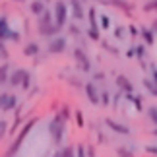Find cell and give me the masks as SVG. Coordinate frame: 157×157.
I'll list each match as a JSON object with an SVG mask.
<instances>
[{
	"label": "cell",
	"instance_id": "52a82bcc",
	"mask_svg": "<svg viewBox=\"0 0 157 157\" xmlns=\"http://www.w3.org/2000/svg\"><path fill=\"white\" fill-rule=\"evenodd\" d=\"M83 91H86V95H87V99H89L91 105H101V91H99V87H97L95 82L83 83Z\"/></svg>",
	"mask_w": 157,
	"mask_h": 157
},
{
	"label": "cell",
	"instance_id": "4dcf8cb0",
	"mask_svg": "<svg viewBox=\"0 0 157 157\" xmlns=\"http://www.w3.org/2000/svg\"><path fill=\"white\" fill-rule=\"evenodd\" d=\"M68 31H70L72 35H74V37H82V31H80V27H78V25H74V23H70V25H68Z\"/></svg>",
	"mask_w": 157,
	"mask_h": 157
},
{
	"label": "cell",
	"instance_id": "7bdbcfd3",
	"mask_svg": "<svg viewBox=\"0 0 157 157\" xmlns=\"http://www.w3.org/2000/svg\"><path fill=\"white\" fill-rule=\"evenodd\" d=\"M147 151L149 153H157V147H147Z\"/></svg>",
	"mask_w": 157,
	"mask_h": 157
},
{
	"label": "cell",
	"instance_id": "ab89813d",
	"mask_svg": "<svg viewBox=\"0 0 157 157\" xmlns=\"http://www.w3.org/2000/svg\"><path fill=\"white\" fill-rule=\"evenodd\" d=\"M20 35H21V33H20V31H16V29H14V31H12V39H10V41H14V43H17V41L21 39Z\"/></svg>",
	"mask_w": 157,
	"mask_h": 157
},
{
	"label": "cell",
	"instance_id": "484cf974",
	"mask_svg": "<svg viewBox=\"0 0 157 157\" xmlns=\"http://www.w3.org/2000/svg\"><path fill=\"white\" fill-rule=\"evenodd\" d=\"M144 12H157V0H149L147 4H144Z\"/></svg>",
	"mask_w": 157,
	"mask_h": 157
},
{
	"label": "cell",
	"instance_id": "cb8c5ba5",
	"mask_svg": "<svg viewBox=\"0 0 157 157\" xmlns=\"http://www.w3.org/2000/svg\"><path fill=\"white\" fill-rule=\"evenodd\" d=\"M99 27L101 29H109V27H111V17L105 16V14H101L99 16Z\"/></svg>",
	"mask_w": 157,
	"mask_h": 157
},
{
	"label": "cell",
	"instance_id": "f35d334b",
	"mask_svg": "<svg viewBox=\"0 0 157 157\" xmlns=\"http://www.w3.org/2000/svg\"><path fill=\"white\" fill-rule=\"evenodd\" d=\"M6 128H8V126H6V122H4V120H0V140L4 138V134H6Z\"/></svg>",
	"mask_w": 157,
	"mask_h": 157
},
{
	"label": "cell",
	"instance_id": "3957f363",
	"mask_svg": "<svg viewBox=\"0 0 157 157\" xmlns=\"http://www.w3.org/2000/svg\"><path fill=\"white\" fill-rule=\"evenodd\" d=\"M8 86L29 89L31 87V72L27 68H14L10 72V76H8Z\"/></svg>",
	"mask_w": 157,
	"mask_h": 157
},
{
	"label": "cell",
	"instance_id": "7a4b0ae2",
	"mask_svg": "<svg viewBox=\"0 0 157 157\" xmlns=\"http://www.w3.org/2000/svg\"><path fill=\"white\" fill-rule=\"evenodd\" d=\"M49 134H51V140L54 146H60L64 140V134H66V120L60 117L58 113H54V117L51 118V122H49Z\"/></svg>",
	"mask_w": 157,
	"mask_h": 157
},
{
	"label": "cell",
	"instance_id": "f546056e",
	"mask_svg": "<svg viewBox=\"0 0 157 157\" xmlns=\"http://www.w3.org/2000/svg\"><path fill=\"white\" fill-rule=\"evenodd\" d=\"M111 101L113 99H111V95H109V91H101V105L107 107V105H111Z\"/></svg>",
	"mask_w": 157,
	"mask_h": 157
},
{
	"label": "cell",
	"instance_id": "8d00e7d4",
	"mask_svg": "<svg viewBox=\"0 0 157 157\" xmlns=\"http://www.w3.org/2000/svg\"><path fill=\"white\" fill-rule=\"evenodd\" d=\"M76 157H86V147H83V146L76 147Z\"/></svg>",
	"mask_w": 157,
	"mask_h": 157
},
{
	"label": "cell",
	"instance_id": "5bb4252c",
	"mask_svg": "<svg viewBox=\"0 0 157 157\" xmlns=\"http://www.w3.org/2000/svg\"><path fill=\"white\" fill-rule=\"evenodd\" d=\"M45 10H47L45 0H31V2H29V12H31L35 17H39Z\"/></svg>",
	"mask_w": 157,
	"mask_h": 157
},
{
	"label": "cell",
	"instance_id": "4316f807",
	"mask_svg": "<svg viewBox=\"0 0 157 157\" xmlns=\"http://www.w3.org/2000/svg\"><path fill=\"white\" fill-rule=\"evenodd\" d=\"M8 56H10V52H8V49H6V43H4V41H0V58L8 60Z\"/></svg>",
	"mask_w": 157,
	"mask_h": 157
},
{
	"label": "cell",
	"instance_id": "ee69618b",
	"mask_svg": "<svg viewBox=\"0 0 157 157\" xmlns=\"http://www.w3.org/2000/svg\"><path fill=\"white\" fill-rule=\"evenodd\" d=\"M82 2L86 4V2H89V0H82ZM95 2H105V4H107V0H95Z\"/></svg>",
	"mask_w": 157,
	"mask_h": 157
},
{
	"label": "cell",
	"instance_id": "e0dca14e",
	"mask_svg": "<svg viewBox=\"0 0 157 157\" xmlns=\"http://www.w3.org/2000/svg\"><path fill=\"white\" fill-rule=\"evenodd\" d=\"M10 66H12V64H8V62L0 64V87L8 83V76H10V72H12Z\"/></svg>",
	"mask_w": 157,
	"mask_h": 157
},
{
	"label": "cell",
	"instance_id": "8fae6325",
	"mask_svg": "<svg viewBox=\"0 0 157 157\" xmlns=\"http://www.w3.org/2000/svg\"><path fill=\"white\" fill-rule=\"evenodd\" d=\"M105 124L113 132H117V134H122V136H128L130 134V128H128V126L120 124V122H117V120H113V118H105Z\"/></svg>",
	"mask_w": 157,
	"mask_h": 157
},
{
	"label": "cell",
	"instance_id": "e575fe53",
	"mask_svg": "<svg viewBox=\"0 0 157 157\" xmlns=\"http://www.w3.org/2000/svg\"><path fill=\"white\" fill-rule=\"evenodd\" d=\"M128 31H130V37H138V35H140V29L136 25H128Z\"/></svg>",
	"mask_w": 157,
	"mask_h": 157
},
{
	"label": "cell",
	"instance_id": "7402d4cb",
	"mask_svg": "<svg viewBox=\"0 0 157 157\" xmlns=\"http://www.w3.org/2000/svg\"><path fill=\"white\" fill-rule=\"evenodd\" d=\"M126 99H128L130 103L138 109V111H142V99L138 97V95H134V93H126Z\"/></svg>",
	"mask_w": 157,
	"mask_h": 157
},
{
	"label": "cell",
	"instance_id": "30bf717a",
	"mask_svg": "<svg viewBox=\"0 0 157 157\" xmlns=\"http://www.w3.org/2000/svg\"><path fill=\"white\" fill-rule=\"evenodd\" d=\"M12 31L14 29L10 27V21L6 16H0V41H4V43H8L12 39Z\"/></svg>",
	"mask_w": 157,
	"mask_h": 157
},
{
	"label": "cell",
	"instance_id": "603a6c76",
	"mask_svg": "<svg viewBox=\"0 0 157 157\" xmlns=\"http://www.w3.org/2000/svg\"><path fill=\"white\" fill-rule=\"evenodd\" d=\"M87 37L91 39V41H99V37H101V29H99V27H89V29H87Z\"/></svg>",
	"mask_w": 157,
	"mask_h": 157
},
{
	"label": "cell",
	"instance_id": "bcb514c9",
	"mask_svg": "<svg viewBox=\"0 0 157 157\" xmlns=\"http://www.w3.org/2000/svg\"><path fill=\"white\" fill-rule=\"evenodd\" d=\"M52 157H60V151H56V153H54V155H52Z\"/></svg>",
	"mask_w": 157,
	"mask_h": 157
},
{
	"label": "cell",
	"instance_id": "836d02e7",
	"mask_svg": "<svg viewBox=\"0 0 157 157\" xmlns=\"http://www.w3.org/2000/svg\"><path fill=\"white\" fill-rule=\"evenodd\" d=\"M117 153H118L120 157H132V151H128V149H124V147H118Z\"/></svg>",
	"mask_w": 157,
	"mask_h": 157
},
{
	"label": "cell",
	"instance_id": "f1b7e54d",
	"mask_svg": "<svg viewBox=\"0 0 157 157\" xmlns=\"http://www.w3.org/2000/svg\"><path fill=\"white\" fill-rule=\"evenodd\" d=\"M114 37H117V39H124L126 37V27H122V25L114 27Z\"/></svg>",
	"mask_w": 157,
	"mask_h": 157
},
{
	"label": "cell",
	"instance_id": "b9f144b4",
	"mask_svg": "<svg viewBox=\"0 0 157 157\" xmlns=\"http://www.w3.org/2000/svg\"><path fill=\"white\" fill-rule=\"evenodd\" d=\"M149 29H151V31L157 35V20H153V23H151V27H149Z\"/></svg>",
	"mask_w": 157,
	"mask_h": 157
},
{
	"label": "cell",
	"instance_id": "5b68a950",
	"mask_svg": "<svg viewBox=\"0 0 157 157\" xmlns=\"http://www.w3.org/2000/svg\"><path fill=\"white\" fill-rule=\"evenodd\" d=\"M66 49H68V41L62 35H56V37L49 39V45H47V51L49 54H62Z\"/></svg>",
	"mask_w": 157,
	"mask_h": 157
},
{
	"label": "cell",
	"instance_id": "44dd1931",
	"mask_svg": "<svg viewBox=\"0 0 157 157\" xmlns=\"http://www.w3.org/2000/svg\"><path fill=\"white\" fill-rule=\"evenodd\" d=\"M60 151V157H76V147L74 146H64L62 149H58Z\"/></svg>",
	"mask_w": 157,
	"mask_h": 157
},
{
	"label": "cell",
	"instance_id": "4fadbf2b",
	"mask_svg": "<svg viewBox=\"0 0 157 157\" xmlns=\"http://www.w3.org/2000/svg\"><path fill=\"white\" fill-rule=\"evenodd\" d=\"M117 86L122 93H132L134 91V83H132L126 76H117Z\"/></svg>",
	"mask_w": 157,
	"mask_h": 157
},
{
	"label": "cell",
	"instance_id": "9a60e30c",
	"mask_svg": "<svg viewBox=\"0 0 157 157\" xmlns=\"http://www.w3.org/2000/svg\"><path fill=\"white\" fill-rule=\"evenodd\" d=\"M51 23H54L52 12H51V10H45L43 14L37 17V27H45V25H51Z\"/></svg>",
	"mask_w": 157,
	"mask_h": 157
},
{
	"label": "cell",
	"instance_id": "60d3db41",
	"mask_svg": "<svg viewBox=\"0 0 157 157\" xmlns=\"http://www.w3.org/2000/svg\"><path fill=\"white\" fill-rule=\"evenodd\" d=\"M126 56H128V58H134L136 56V47H130V49L126 51Z\"/></svg>",
	"mask_w": 157,
	"mask_h": 157
},
{
	"label": "cell",
	"instance_id": "277c9868",
	"mask_svg": "<svg viewBox=\"0 0 157 157\" xmlns=\"http://www.w3.org/2000/svg\"><path fill=\"white\" fill-rule=\"evenodd\" d=\"M52 17H54V23L62 29L66 25V21H68V4L64 2V0H56L52 6Z\"/></svg>",
	"mask_w": 157,
	"mask_h": 157
},
{
	"label": "cell",
	"instance_id": "9c48e42d",
	"mask_svg": "<svg viewBox=\"0 0 157 157\" xmlns=\"http://www.w3.org/2000/svg\"><path fill=\"white\" fill-rule=\"evenodd\" d=\"M68 10H70V14H72V17H74L76 21L86 20V8H83L82 0H70V2H68Z\"/></svg>",
	"mask_w": 157,
	"mask_h": 157
},
{
	"label": "cell",
	"instance_id": "2e32d148",
	"mask_svg": "<svg viewBox=\"0 0 157 157\" xmlns=\"http://www.w3.org/2000/svg\"><path fill=\"white\" fill-rule=\"evenodd\" d=\"M140 35H142L144 43H146L147 47H151V45L155 43V33H153L149 27H140Z\"/></svg>",
	"mask_w": 157,
	"mask_h": 157
},
{
	"label": "cell",
	"instance_id": "83f0119b",
	"mask_svg": "<svg viewBox=\"0 0 157 157\" xmlns=\"http://www.w3.org/2000/svg\"><path fill=\"white\" fill-rule=\"evenodd\" d=\"M147 117L151 118V122L157 126V107H149L147 109Z\"/></svg>",
	"mask_w": 157,
	"mask_h": 157
},
{
	"label": "cell",
	"instance_id": "ac0fdd59",
	"mask_svg": "<svg viewBox=\"0 0 157 157\" xmlns=\"http://www.w3.org/2000/svg\"><path fill=\"white\" fill-rule=\"evenodd\" d=\"M107 4H111L114 6V8H120V10H124V12H130L134 6H132L130 2H126V0H107Z\"/></svg>",
	"mask_w": 157,
	"mask_h": 157
},
{
	"label": "cell",
	"instance_id": "ffe728a7",
	"mask_svg": "<svg viewBox=\"0 0 157 157\" xmlns=\"http://www.w3.org/2000/svg\"><path fill=\"white\" fill-rule=\"evenodd\" d=\"M87 17H89V27H99V21H97V10H95L93 6L87 10Z\"/></svg>",
	"mask_w": 157,
	"mask_h": 157
},
{
	"label": "cell",
	"instance_id": "d6986e66",
	"mask_svg": "<svg viewBox=\"0 0 157 157\" xmlns=\"http://www.w3.org/2000/svg\"><path fill=\"white\" fill-rule=\"evenodd\" d=\"M144 87H146L153 97H157V83L151 80V78H146V80H144Z\"/></svg>",
	"mask_w": 157,
	"mask_h": 157
},
{
	"label": "cell",
	"instance_id": "d6a6232c",
	"mask_svg": "<svg viewBox=\"0 0 157 157\" xmlns=\"http://www.w3.org/2000/svg\"><path fill=\"white\" fill-rule=\"evenodd\" d=\"M74 114H76V122H78V126H83V114H82V111H74Z\"/></svg>",
	"mask_w": 157,
	"mask_h": 157
},
{
	"label": "cell",
	"instance_id": "6da1fadb",
	"mask_svg": "<svg viewBox=\"0 0 157 157\" xmlns=\"http://www.w3.org/2000/svg\"><path fill=\"white\" fill-rule=\"evenodd\" d=\"M37 124V118H29L25 124L21 126V130L16 134V138L12 140V144L8 146V149L2 153V157H16L17 153H20V149H21V146H23V142H25V138L31 134V130H33V126Z\"/></svg>",
	"mask_w": 157,
	"mask_h": 157
},
{
	"label": "cell",
	"instance_id": "8992f818",
	"mask_svg": "<svg viewBox=\"0 0 157 157\" xmlns=\"http://www.w3.org/2000/svg\"><path fill=\"white\" fill-rule=\"evenodd\" d=\"M74 60H76L78 68H80L82 72H91V60H89L87 52L83 49H80V47L74 49Z\"/></svg>",
	"mask_w": 157,
	"mask_h": 157
},
{
	"label": "cell",
	"instance_id": "1f68e13d",
	"mask_svg": "<svg viewBox=\"0 0 157 157\" xmlns=\"http://www.w3.org/2000/svg\"><path fill=\"white\" fill-rule=\"evenodd\" d=\"M136 56L138 58H144V56H146V45H138L136 47Z\"/></svg>",
	"mask_w": 157,
	"mask_h": 157
},
{
	"label": "cell",
	"instance_id": "74e56055",
	"mask_svg": "<svg viewBox=\"0 0 157 157\" xmlns=\"http://www.w3.org/2000/svg\"><path fill=\"white\" fill-rule=\"evenodd\" d=\"M103 80H105L103 72H95V74H93V82H103Z\"/></svg>",
	"mask_w": 157,
	"mask_h": 157
},
{
	"label": "cell",
	"instance_id": "f6af8a7d",
	"mask_svg": "<svg viewBox=\"0 0 157 157\" xmlns=\"http://www.w3.org/2000/svg\"><path fill=\"white\" fill-rule=\"evenodd\" d=\"M12 2H17V4H25L27 0H12Z\"/></svg>",
	"mask_w": 157,
	"mask_h": 157
},
{
	"label": "cell",
	"instance_id": "d590c367",
	"mask_svg": "<svg viewBox=\"0 0 157 157\" xmlns=\"http://www.w3.org/2000/svg\"><path fill=\"white\" fill-rule=\"evenodd\" d=\"M149 72H151V80L157 83V66H155V64H151V66H149Z\"/></svg>",
	"mask_w": 157,
	"mask_h": 157
},
{
	"label": "cell",
	"instance_id": "7c38bea8",
	"mask_svg": "<svg viewBox=\"0 0 157 157\" xmlns=\"http://www.w3.org/2000/svg\"><path fill=\"white\" fill-rule=\"evenodd\" d=\"M39 52H41V47H39L37 41H29V43L23 47V56H27V58H37Z\"/></svg>",
	"mask_w": 157,
	"mask_h": 157
},
{
	"label": "cell",
	"instance_id": "d4e9b609",
	"mask_svg": "<svg viewBox=\"0 0 157 157\" xmlns=\"http://www.w3.org/2000/svg\"><path fill=\"white\" fill-rule=\"evenodd\" d=\"M56 113H58L64 120L70 118V107H68V105H62V107H60V111H56Z\"/></svg>",
	"mask_w": 157,
	"mask_h": 157
},
{
	"label": "cell",
	"instance_id": "ba28073f",
	"mask_svg": "<svg viewBox=\"0 0 157 157\" xmlns=\"http://www.w3.org/2000/svg\"><path fill=\"white\" fill-rule=\"evenodd\" d=\"M17 109V95L14 93H0V111L2 113H10Z\"/></svg>",
	"mask_w": 157,
	"mask_h": 157
}]
</instances>
